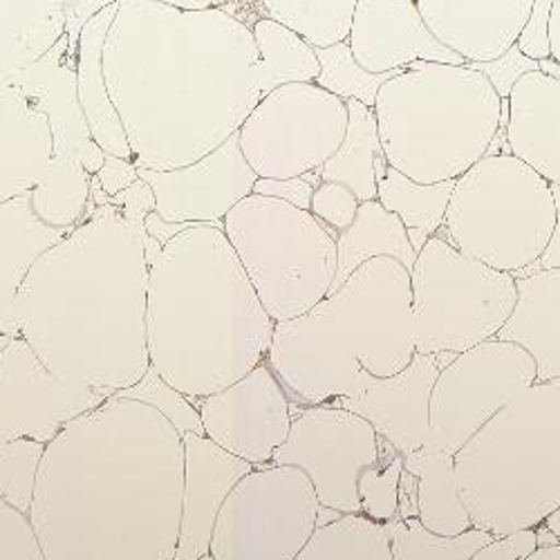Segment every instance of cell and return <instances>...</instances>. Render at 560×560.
<instances>
[{"label": "cell", "mask_w": 560, "mask_h": 560, "mask_svg": "<svg viewBox=\"0 0 560 560\" xmlns=\"http://www.w3.org/2000/svg\"><path fill=\"white\" fill-rule=\"evenodd\" d=\"M182 493L179 431L113 395L45 444L30 518L45 560H175Z\"/></svg>", "instance_id": "2"}, {"label": "cell", "mask_w": 560, "mask_h": 560, "mask_svg": "<svg viewBox=\"0 0 560 560\" xmlns=\"http://www.w3.org/2000/svg\"><path fill=\"white\" fill-rule=\"evenodd\" d=\"M393 560H469L493 540L491 534L471 527L459 536L431 534L419 518L386 523Z\"/></svg>", "instance_id": "33"}, {"label": "cell", "mask_w": 560, "mask_h": 560, "mask_svg": "<svg viewBox=\"0 0 560 560\" xmlns=\"http://www.w3.org/2000/svg\"><path fill=\"white\" fill-rule=\"evenodd\" d=\"M153 3L175 8L182 12H202L215 8V0H153Z\"/></svg>", "instance_id": "51"}, {"label": "cell", "mask_w": 560, "mask_h": 560, "mask_svg": "<svg viewBox=\"0 0 560 560\" xmlns=\"http://www.w3.org/2000/svg\"><path fill=\"white\" fill-rule=\"evenodd\" d=\"M222 231L273 323L303 316L330 294L337 238L310 211L252 194L224 215Z\"/></svg>", "instance_id": "9"}, {"label": "cell", "mask_w": 560, "mask_h": 560, "mask_svg": "<svg viewBox=\"0 0 560 560\" xmlns=\"http://www.w3.org/2000/svg\"><path fill=\"white\" fill-rule=\"evenodd\" d=\"M316 59L320 66V72L314 81L316 85L332 92V95H337L343 102L357 100L368 108H375L382 85L393 77H397L399 72H404V70H393V72L372 74L363 70L357 63L348 40L330 45V48H318Z\"/></svg>", "instance_id": "34"}, {"label": "cell", "mask_w": 560, "mask_h": 560, "mask_svg": "<svg viewBox=\"0 0 560 560\" xmlns=\"http://www.w3.org/2000/svg\"><path fill=\"white\" fill-rule=\"evenodd\" d=\"M205 435L252 466L271 464L290 435L294 404L267 361L198 404Z\"/></svg>", "instance_id": "16"}, {"label": "cell", "mask_w": 560, "mask_h": 560, "mask_svg": "<svg viewBox=\"0 0 560 560\" xmlns=\"http://www.w3.org/2000/svg\"><path fill=\"white\" fill-rule=\"evenodd\" d=\"M536 547V529H525L502 538H493L491 542L480 547L469 560H523Z\"/></svg>", "instance_id": "43"}, {"label": "cell", "mask_w": 560, "mask_h": 560, "mask_svg": "<svg viewBox=\"0 0 560 560\" xmlns=\"http://www.w3.org/2000/svg\"><path fill=\"white\" fill-rule=\"evenodd\" d=\"M0 560H45L30 511L0 495Z\"/></svg>", "instance_id": "38"}, {"label": "cell", "mask_w": 560, "mask_h": 560, "mask_svg": "<svg viewBox=\"0 0 560 560\" xmlns=\"http://www.w3.org/2000/svg\"><path fill=\"white\" fill-rule=\"evenodd\" d=\"M348 128L339 151L318 168L323 182H339L361 200H377V162L384 158L375 108L346 102Z\"/></svg>", "instance_id": "28"}, {"label": "cell", "mask_w": 560, "mask_h": 560, "mask_svg": "<svg viewBox=\"0 0 560 560\" xmlns=\"http://www.w3.org/2000/svg\"><path fill=\"white\" fill-rule=\"evenodd\" d=\"M542 525H545V527H547V529H549V532L560 540V506L551 513V516H549Z\"/></svg>", "instance_id": "53"}, {"label": "cell", "mask_w": 560, "mask_h": 560, "mask_svg": "<svg viewBox=\"0 0 560 560\" xmlns=\"http://www.w3.org/2000/svg\"><path fill=\"white\" fill-rule=\"evenodd\" d=\"M469 66L489 79V83L495 88L500 100H509L513 85H516L525 74L540 70L538 61H534L521 52L518 43H513L502 57H498L493 61L469 63Z\"/></svg>", "instance_id": "40"}, {"label": "cell", "mask_w": 560, "mask_h": 560, "mask_svg": "<svg viewBox=\"0 0 560 560\" xmlns=\"http://www.w3.org/2000/svg\"><path fill=\"white\" fill-rule=\"evenodd\" d=\"M534 0H417L433 36L466 63L502 57L518 40Z\"/></svg>", "instance_id": "21"}, {"label": "cell", "mask_w": 560, "mask_h": 560, "mask_svg": "<svg viewBox=\"0 0 560 560\" xmlns=\"http://www.w3.org/2000/svg\"><path fill=\"white\" fill-rule=\"evenodd\" d=\"M551 194H553V202H556V224L551 231V238H549L542 256L532 267L513 273V278H523L527 273L542 271V269H560V186L558 184H551Z\"/></svg>", "instance_id": "46"}, {"label": "cell", "mask_w": 560, "mask_h": 560, "mask_svg": "<svg viewBox=\"0 0 560 560\" xmlns=\"http://www.w3.org/2000/svg\"><path fill=\"white\" fill-rule=\"evenodd\" d=\"M453 189L455 179L419 184L388 164L377 182V200L404 222L410 245L419 254L442 229Z\"/></svg>", "instance_id": "29"}, {"label": "cell", "mask_w": 560, "mask_h": 560, "mask_svg": "<svg viewBox=\"0 0 560 560\" xmlns=\"http://www.w3.org/2000/svg\"><path fill=\"white\" fill-rule=\"evenodd\" d=\"M538 63H540V72L560 79V63H558V61H553V59L549 57V59H542V61H538Z\"/></svg>", "instance_id": "54"}, {"label": "cell", "mask_w": 560, "mask_h": 560, "mask_svg": "<svg viewBox=\"0 0 560 560\" xmlns=\"http://www.w3.org/2000/svg\"><path fill=\"white\" fill-rule=\"evenodd\" d=\"M137 175L151 184L155 213L173 224H218L224 215L254 194L258 175L243 155L238 132L202 160L173 168Z\"/></svg>", "instance_id": "17"}, {"label": "cell", "mask_w": 560, "mask_h": 560, "mask_svg": "<svg viewBox=\"0 0 560 560\" xmlns=\"http://www.w3.org/2000/svg\"><path fill=\"white\" fill-rule=\"evenodd\" d=\"M386 162L419 184L457 179L491 149L502 100L469 63L415 61L375 104Z\"/></svg>", "instance_id": "7"}, {"label": "cell", "mask_w": 560, "mask_h": 560, "mask_svg": "<svg viewBox=\"0 0 560 560\" xmlns=\"http://www.w3.org/2000/svg\"><path fill=\"white\" fill-rule=\"evenodd\" d=\"M106 162V151L95 142V139H88L81 149V166L90 173V175H97L100 168Z\"/></svg>", "instance_id": "49"}, {"label": "cell", "mask_w": 560, "mask_h": 560, "mask_svg": "<svg viewBox=\"0 0 560 560\" xmlns=\"http://www.w3.org/2000/svg\"><path fill=\"white\" fill-rule=\"evenodd\" d=\"M72 229L45 222L32 191L0 202V337H19L16 296L34 262L63 241Z\"/></svg>", "instance_id": "23"}, {"label": "cell", "mask_w": 560, "mask_h": 560, "mask_svg": "<svg viewBox=\"0 0 560 560\" xmlns=\"http://www.w3.org/2000/svg\"><path fill=\"white\" fill-rule=\"evenodd\" d=\"M415 352H466L495 339L518 301L516 278L435 236L410 269Z\"/></svg>", "instance_id": "10"}, {"label": "cell", "mask_w": 560, "mask_h": 560, "mask_svg": "<svg viewBox=\"0 0 560 560\" xmlns=\"http://www.w3.org/2000/svg\"><path fill=\"white\" fill-rule=\"evenodd\" d=\"M412 357L410 271L382 256L303 316L276 323L267 363L294 406H318L348 397L363 370L390 377Z\"/></svg>", "instance_id": "5"}, {"label": "cell", "mask_w": 560, "mask_h": 560, "mask_svg": "<svg viewBox=\"0 0 560 560\" xmlns=\"http://www.w3.org/2000/svg\"><path fill=\"white\" fill-rule=\"evenodd\" d=\"M453 359V352H415L397 375L375 377L363 370L357 388L332 406L363 417L397 453L408 455L431 442V393L442 368Z\"/></svg>", "instance_id": "18"}, {"label": "cell", "mask_w": 560, "mask_h": 560, "mask_svg": "<svg viewBox=\"0 0 560 560\" xmlns=\"http://www.w3.org/2000/svg\"><path fill=\"white\" fill-rule=\"evenodd\" d=\"M553 224L551 184L504 153L485 155L455 179L438 236L464 256L513 276L542 256Z\"/></svg>", "instance_id": "8"}, {"label": "cell", "mask_w": 560, "mask_h": 560, "mask_svg": "<svg viewBox=\"0 0 560 560\" xmlns=\"http://www.w3.org/2000/svg\"><path fill=\"white\" fill-rule=\"evenodd\" d=\"M401 474L404 455L386 442L382 457L359 478L361 516L382 525L397 518Z\"/></svg>", "instance_id": "35"}, {"label": "cell", "mask_w": 560, "mask_h": 560, "mask_svg": "<svg viewBox=\"0 0 560 560\" xmlns=\"http://www.w3.org/2000/svg\"><path fill=\"white\" fill-rule=\"evenodd\" d=\"M147 229L119 207H95L45 252L16 296L19 337L55 375L106 397L144 380Z\"/></svg>", "instance_id": "3"}, {"label": "cell", "mask_w": 560, "mask_h": 560, "mask_svg": "<svg viewBox=\"0 0 560 560\" xmlns=\"http://www.w3.org/2000/svg\"><path fill=\"white\" fill-rule=\"evenodd\" d=\"M382 256L395 258L408 271L417 260L404 222L380 200L361 202L354 222L337 236V276L330 292H337L363 262Z\"/></svg>", "instance_id": "27"}, {"label": "cell", "mask_w": 560, "mask_h": 560, "mask_svg": "<svg viewBox=\"0 0 560 560\" xmlns=\"http://www.w3.org/2000/svg\"><path fill=\"white\" fill-rule=\"evenodd\" d=\"M357 3L359 0H260L267 19L296 32L314 50L348 40Z\"/></svg>", "instance_id": "31"}, {"label": "cell", "mask_w": 560, "mask_h": 560, "mask_svg": "<svg viewBox=\"0 0 560 560\" xmlns=\"http://www.w3.org/2000/svg\"><path fill=\"white\" fill-rule=\"evenodd\" d=\"M294 560H393L386 525L361 513L320 525Z\"/></svg>", "instance_id": "32"}, {"label": "cell", "mask_w": 560, "mask_h": 560, "mask_svg": "<svg viewBox=\"0 0 560 560\" xmlns=\"http://www.w3.org/2000/svg\"><path fill=\"white\" fill-rule=\"evenodd\" d=\"M516 307L495 339L529 352L536 382H560V269L516 278Z\"/></svg>", "instance_id": "24"}, {"label": "cell", "mask_w": 560, "mask_h": 560, "mask_svg": "<svg viewBox=\"0 0 560 560\" xmlns=\"http://www.w3.org/2000/svg\"><path fill=\"white\" fill-rule=\"evenodd\" d=\"M119 5V3H117ZM117 5H110L88 19L77 38V63H74V81H77V100L88 124L90 137L106 151V155L132 160V151L121 128L119 115L108 97V88L104 79V43L110 30V23L117 14Z\"/></svg>", "instance_id": "25"}, {"label": "cell", "mask_w": 560, "mask_h": 560, "mask_svg": "<svg viewBox=\"0 0 560 560\" xmlns=\"http://www.w3.org/2000/svg\"><path fill=\"white\" fill-rule=\"evenodd\" d=\"M532 384H536V363L516 343L489 339L455 354L431 393L429 444L455 455Z\"/></svg>", "instance_id": "13"}, {"label": "cell", "mask_w": 560, "mask_h": 560, "mask_svg": "<svg viewBox=\"0 0 560 560\" xmlns=\"http://www.w3.org/2000/svg\"><path fill=\"white\" fill-rule=\"evenodd\" d=\"M348 45L357 63L372 74L406 70L415 61L466 63L433 36L417 0H359Z\"/></svg>", "instance_id": "19"}, {"label": "cell", "mask_w": 560, "mask_h": 560, "mask_svg": "<svg viewBox=\"0 0 560 560\" xmlns=\"http://www.w3.org/2000/svg\"><path fill=\"white\" fill-rule=\"evenodd\" d=\"M102 63L132 162L147 171L202 160L265 97L254 32L224 8L119 0Z\"/></svg>", "instance_id": "1"}, {"label": "cell", "mask_w": 560, "mask_h": 560, "mask_svg": "<svg viewBox=\"0 0 560 560\" xmlns=\"http://www.w3.org/2000/svg\"><path fill=\"white\" fill-rule=\"evenodd\" d=\"M258 59H260V88L262 95L288 83H314L320 66L316 50L290 27L267 16L252 25Z\"/></svg>", "instance_id": "30"}, {"label": "cell", "mask_w": 560, "mask_h": 560, "mask_svg": "<svg viewBox=\"0 0 560 560\" xmlns=\"http://www.w3.org/2000/svg\"><path fill=\"white\" fill-rule=\"evenodd\" d=\"M320 502L296 466L265 464L224 500L209 560H294L318 529Z\"/></svg>", "instance_id": "11"}, {"label": "cell", "mask_w": 560, "mask_h": 560, "mask_svg": "<svg viewBox=\"0 0 560 560\" xmlns=\"http://www.w3.org/2000/svg\"><path fill=\"white\" fill-rule=\"evenodd\" d=\"M119 397L151 404L153 408L166 415V419L179 431V435H205L198 406L191 404L184 395H179L175 388H171L153 368L147 372L142 382L135 384L132 388H126L124 393H119Z\"/></svg>", "instance_id": "37"}, {"label": "cell", "mask_w": 560, "mask_h": 560, "mask_svg": "<svg viewBox=\"0 0 560 560\" xmlns=\"http://www.w3.org/2000/svg\"><path fill=\"white\" fill-rule=\"evenodd\" d=\"M320 184V175L318 171L301 175V177H288V179H267V177H258L254 194L256 196H265V198H276L290 202L299 209L310 211L312 205V196L314 189Z\"/></svg>", "instance_id": "41"}, {"label": "cell", "mask_w": 560, "mask_h": 560, "mask_svg": "<svg viewBox=\"0 0 560 560\" xmlns=\"http://www.w3.org/2000/svg\"><path fill=\"white\" fill-rule=\"evenodd\" d=\"M551 10H553V0H534L529 19L516 40L521 52L534 61H542L551 57V45H549Z\"/></svg>", "instance_id": "42"}, {"label": "cell", "mask_w": 560, "mask_h": 560, "mask_svg": "<svg viewBox=\"0 0 560 560\" xmlns=\"http://www.w3.org/2000/svg\"><path fill=\"white\" fill-rule=\"evenodd\" d=\"M361 207V200L348 189L346 184L339 182H323L314 189L310 213L325 226L330 229L337 238L341 231H346Z\"/></svg>", "instance_id": "39"}, {"label": "cell", "mask_w": 560, "mask_h": 560, "mask_svg": "<svg viewBox=\"0 0 560 560\" xmlns=\"http://www.w3.org/2000/svg\"><path fill=\"white\" fill-rule=\"evenodd\" d=\"M106 399L55 375L25 339L5 337L0 348V446L16 440L50 444L77 417Z\"/></svg>", "instance_id": "15"}, {"label": "cell", "mask_w": 560, "mask_h": 560, "mask_svg": "<svg viewBox=\"0 0 560 560\" xmlns=\"http://www.w3.org/2000/svg\"><path fill=\"white\" fill-rule=\"evenodd\" d=\"M186 226H191V224H173V222H166V220H162L155 211L149 213L147 220H144V229H147L149 236L155 238V241L162 243V245H166L171 238H175L177 233L184 231Z\"/></svg>", "instance_id": "48"}, {"label": "cell", "mask_w": 560, "mask_h": 560, "mask_svg": "<svg viewBox=\"0 0 560 560\" xmlns=\"http://www.w3.org/2000/svg\"><path fill=\"white\" fill-rule=\"evenodd\" d=\"M386 440L363 417L332 404L299 406L271 464L301 469L320 502L343 516L361 513L359 478L384 453Z\"/></svg>", "instance_id": "14"}, {"label": "cell", "mask_w": 560, "mask_h": 560, "mask_svg": "<svg viewBox=\"0 0 560 560\" xmlns=\"http://www.w3.org/2000/svg\"><path fill=\"white\" fill-rule=\"evenodd\" d=\"M45 444L16 440L0 446V495L30 511Z\"/></svg>", "instance_id": "36"}, {"label": "cell", "mask_w": 560, "mask_h": 560, "mask_svg": "<svg viewBox=\"0 0 560 560\" xmlns=\"http://www.w3.org/2000/svg\"><path fill=\"white\" fill-rule=\"evenodd\" d=\"M523 560H560V542L558 545H549V547H536Z\"/></svg>", "instance_id": "52"}, {"label": "cell", "mask_w": 560, "mask_h": 560, "mask_svg": "<svg viewBox=\"0 0 560 560\" xmlns=\"http://www.w3.org/2000/svg\"><path fill=\"white\" fill-rule=\"evenodd\" d=\"M113 200H115V207H119L121 213L137 224H144L147 215L155 211V194L151 189V184L142 177Z\"/></svg>", "instance_id": "44"}, {"label": "cell", "mask_w": 560, "mask_h": 560, "mask_svg": "<svg viewBox=\"0 0 560 560\" xmlns=\"http://www.w3.org/2000/svg\"><path fill=\"white\" fill-rule=\"evenodd\" d=\"M119 0H70V16H68V36L79 38L81 27L102 10L117 5Z\"/></svg>", "instance_id": "47"}, {"label": "cell", "mask_w": 560, "mask_h": 560, "mask_svg": "<svg viewBox=\"0 0 560 560\" xmlns=\"http://www.w3.org/2000/svg\"><path fill=\"white\" fill-rule=\"evenodd\" d=\"M549 45H551V59L560 63V0H553V10L549 19Z\"/></svg>", "instance_id": "50"}, {"label": "cell", "mask_w": 560, "mask_h": 560, "mask_svg": "<svg viewBox=\"0 0 560 560\" xmlns=\"http://www.w3.org/2000/svg\"><path fill=\"white\" fill-rule=\"evenodd\" d=\"M404 469L417 480V518L431 534L459 536L474 527L459 493L453 453L424 444L404 455Z\"/></svg>", "instance_id": "26"}, {"label": "cell", "mask_w": 560, "mask_h": 560, "mask_svg": "<svg viewBox=\"0 0 560 560\" xmlns=\"http://www.w3.org/2000/svg\"><path fill=\"white\" fill-rule=\"evenodd\" d=\"M453 459L476 529L502 538L542 525L560 506V382L518 393Z\"/></svg>", "instance_id": "6"}, {"label": "cell", "mask_w": 560, "mask_h": 560, "mask_svg": "<svg viewBox=\"0 0 560 560\" xmlns=\"http://www.w3.org/2000/svg\"><path fill=\"white\" fill-rule=\"evenodd\" d=\"M184 440V493L182 523L175 560H209V547L218 513L247 474L256 466L226 453L207 435H182Z\"/></svg>", "instance_id": "20"}, {"label": "cell", "mask_w": 560, "mask_h": 560, "mask_svg": "<svg viewBox=\"0 0 560 560\" xmlns=\"http://www.w3.org/2000/svg\"><path fill=\"white\" fill-rule=\"evenodd\" d=\"M348 106L316 83H288L265 95L238 130L258 177L288 179L318 171L341 147Z\"/></svg>", "instance_id": "12"}, {"label": "cell", "mask_w": 560, "mask_h": 560, "mask_svg": "<svg viewBox=\"0 0 560 560\" xmlns=\"http://www.w3.org/2000/svg\"><path fill=\"white\" fill-rule=\"evenodd\" d=\"M273 328L222 226H186L151 265V368L191 404L267 361Z\"/></svg>", "instance_id": "4"}, {"label": "cell", "mask_w": 560, "mask_h": 560, "mask_svg": "<svg viewBox=\"0 0 560 560\" xmlns=\"http://www.w3.org/2000/svg\"><path fill=\"white\" fill-rule=\"evenodd\" d=\"M506 149L549 184L560 186V79L536 70L513 85Z\"/></svg>", "instance_id": "22"}, {"label": "cell", "mask_w": 560, "mask_h": 560, "mask_svg": "<svg viewBox=\"0 0 560 560\" xmlns=\"http://www.w3.org/2000/svg\"><path fill=\"white\" fill-rule=\"evenodd\" d=\"M95 177L100 179L102 189L110 198H117L119 194H124L128 189V186H132L139 179L135 162L124 160V158H115V155H106V162H104V166L100 168V173Z\"/></svg>", "instance_id": "45"}]
</instances>
